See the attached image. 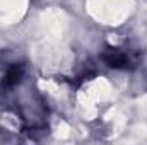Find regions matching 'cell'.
<instances>
[{"mask_svg": "<svg viewBox=\"0 0 147 145\" xmlns=\"http://www.w3.org/2000/svg\"><path fill=\"white\" fill-rule=\"evenodd\" d=\"M103 60L106 62V65H110L113 68H128L130 67V55L120 48H110L105 55H103Z\"/></svg>", "mask_w": 147, "mask_h": 145, "instance_id": "cell-1", "label": "cell"}]
</instances>
